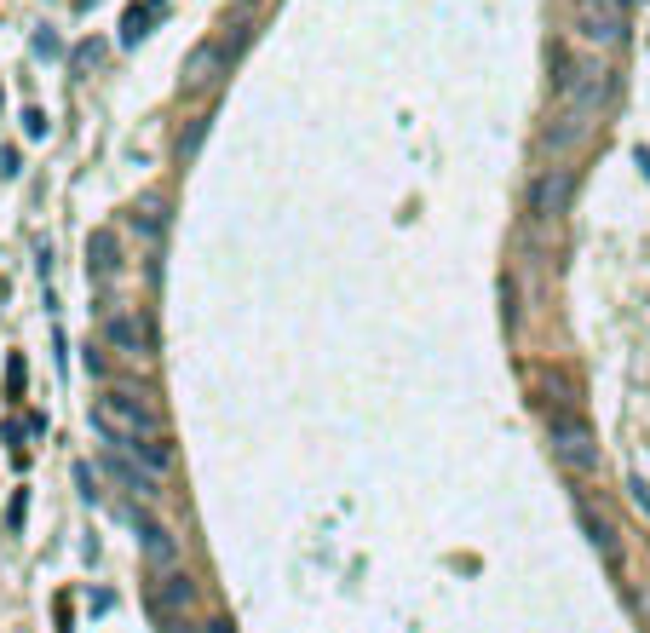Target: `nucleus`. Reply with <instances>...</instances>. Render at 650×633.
<instances>
[{
	"label": "nucleus",
	"mask_w": 650,
	"mask_h": 633,
	"mask_svg": "<svg viewBox=\"0 0 650 633\" xmlns=\"http://www.w3.org/2000/svg\"><path fill=\"white\" fill-rule=\"evenodd\" d=\"M570 196H576V173L570 167H553V173H541L530 185V213L541 225H553L558 213H570Z\"/></svg>",
	"instance_id": "5"
},
{
	"label": "nucleus",
	"mask_w": 650,
	"mask_h": 633,
	"mask_svg": "<svg viewBox=\"0 0 650 633\" xmlns=\"http://www.w3.org/2000/svg\"><path fill=\"white\" fill-rule=\"evenodd\" d=\"M581 524H587V536H593V547H599V559H604V564H622V547H616V530H610L604 518L581 513Z\"/></svg>",
	"instance_id": "12"
},
{
	"label": "nucleus",
	"mask_w": 650,
	"mask_h": 633,
	"mask_svg": "<svg viewBox=\"0 0 650 633\" xmlns=\"http://www.w3.org/2000/svg\"><path fill=\"white\" fill-rule=\"evenodd\" d=\"M576 24H581L587 41L616 47L627 35V0H576Z\"/></svg>",
	"instance_id": "4"
},
{
	"label": "nucleus",
	"mask_w": 650,
	"mask_h": 633,
	"mask_svg": "<svg viewBox=\"0 0 650 633\" xmlns=\"http://www.w3.org/2000/svg\"><path fill=\"white\" fill-rule=\"evenodd\" d=\"M87 265H93V277H116L121 259H116V231H93V242H87Z\"/></svg>",
	"instance_id": "11"
},
{
	"label": "nucleus",
	"mask_w": 650,
	"mask_h": 633,
	"mask_svg": "<svg viewBox=\"0 0 650 633\" xmlns=\"http://www.w3.org/2000/svg\"><path fill=\"white\" fill-rule=\"evenodd\" d=\"M196 605V582H190L185 570H162L156 576V610L162 616H179V610Z\"/></svg>",
	"instance_id": "10"
},
{
	"label": "nucleus",
	"mask_w": 650,
	"mask_h": 633,
	"mask_svg": "<svg viewBox=\"0 0 650 633\" xmlns=\"http://www.w3.org/2000/svg\"><path fill=\"white\" fill-rule=\"evenodd\" d=\"M93 426L110 438V449H127V455L144 461L156 478H167L173 449H167V432H162L156 403L144 398V392H104V398H93Z\"/></svg>",
	"instance_id": "1"
},
{
	"label": "nucleus",
	"mask_w": 650,
	"mask_h": 633,
	"mask_svg": "<svg viewBox=\"0 0 650 633\" xmlns=\"http://www.w3.org/2000/svg\"><path fill=\"white\" fill-rule=\"evenodd\" d=\"M104 472L116 478L121 490H133V495H139V507H156V501H162V478L144 467V461H133L127 449H110V455H104Z\"/></svg>",
	"instance_id": "7"
},
{
	"label": "nucleus",
	"mask_w": 650,
	"mask_h": 633,
	"mask_svg": "<svg viewBox=\"0 0 650 633\" xmlns=\"http://www.w3.org/2000/svg\"><path fill=\"white\" fill-rule=\"evenodd\" d=\"M24 133H29V139H47V116H41V110H29V116H24Z\"/></svg>",
	"instance_id": "15"
},
{
	"label": "nucleus",
	"mask_w": 650,
	"mask_h": 633,
	"mask_svg": "<svg viewBox=\"0 0 650 633\" xmlns=\"http://www.w3.org/2000/svg\"><path fill=\"white\" fill-rule=\"evenodd\" d=\"M104 346L121 357H150V329L139 311H104Z\"/></svg>",
	"instance_id": "9"
},
{
	"label": "nucleus",
	"mask_w": 650,
	"mask_h": 633,
	"mask_svg": "<svg viewBox=\"0 0 650 633\" xmlns=\"http://www.w3.org/2000/svg\"><path fill=\"white\" fill-rule=\"evenodd\" d=\"M225 70H231L225 47H219V41H202V47L185 58V75H179V87H185V93H213Z\"/></svg>",
	"instance_id": "8"
},
{
	"label": "nucleus",
	"mask_w": 650,
	"mask_h": 633,
	"mask_svg": "<svg viewBox=\"0 0 650 633\" xmlns=\"http://www.w3.org/2000/svg\"><path fill=\"white\" fill-rule=\"evenodd\" d=\"M133 530H139V547H144V559L156 564V576L162 570H179V541H173V530L150 507H133Z\"/></svg>",
	"instance_id": "6"
},
{
	"label": "nucleus",
	"mask_w": 650,
	"mask_h": 633,
	"mask_svg": "<svg viewBox=\"0 0 650 633\" xmlns=\"http://www.w3.org/2000/svg\"><path fill=\"white\" fill-rule=\"evenodd\" d=\"M202 633H236V628H231V622H225V616H213V622H208V628H202Z\"/></svg>",
	"instance_id": "17"
},
{
	"label": "nucleus",
	"mask_w": 650,
	"mask_h": 633,
	"mask_svg": "<svg viewBox=\"0 0 650 633\" xmlns=\"http://www.w3.org/2000/svg\"><path fill=\"white\" fill-rule=\"evenodd\" d=\"M6 398H24V357L6 363Z\"/></svg>",
	"instance_id": "14"
},
{
	"label": "nucleus",
	"mask_w": 650,
	"mask_h": 633,
	"mask_svg": "<svg viewBox=\"0 0 650 633\" xmlns=\"http://www.w3.org/2000/svg\"><path fill=\"white\" fill-rule=\"evenodd\" d=\"M144 24H150V6H133V12H127V24H121V47H139V35H144Z\"/></svg>",
	"instance_id": "13"
},
{
	"label": "nucleus",
	"mask_w": 650,
	"mask_h": 633,
	"mask_svg": "<svg viewBox=\"0 0 650 633\" xmlns=\"http://www.w3.org/2000/svg\"><path fill=\"white\" fill-rule=\"evenodd\" d=\"M558 144L581 139L593 121H599L604 98H610V70H604L599 58H558Z\"/></svg>",
	"instance_id": "2"
},
{
	"label": "nucleus",
	"mask_w": 650,
	"mask_h": 633,
	"mask_svg": "<svg viewBox=\"0 0 650 633\" xmlns=\"http://www.w3.org/2000/svg\"><path fill=\"white\" fill-rule=\"evenodd\" d=\"M627 490H633V507H639V513H650V484H645V478H633Z\"/></svg>",
	"instance_id": "16"
},
{
	"label": "nucleus",
	"mask_w": 650,
	"mask_h": 633,
	"mask_svg": "<svg viewBox=\"0 0 650 633\" xmlns=\"http://www.w3.org/2000/svg\"><path fill=\"white\" fill-rule=\"evenodd\" d=\"M547 444H553V461L564 472H576V478H593L599 472V432L570 415V409H553L547 415Z\"/></svg>",
	"instance_id": "3"
}]
</instances>
